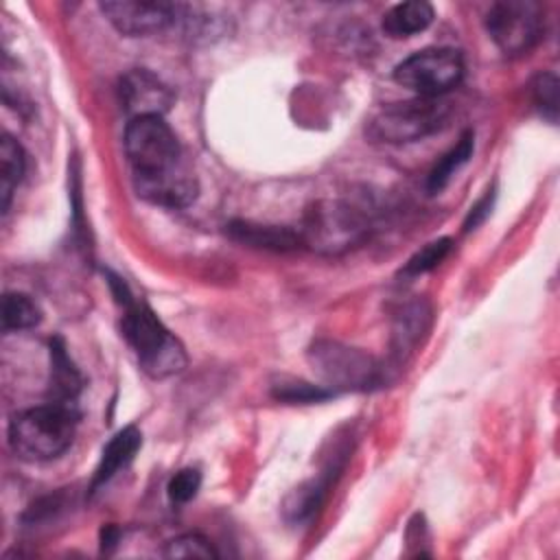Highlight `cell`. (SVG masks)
I'll return each instance as SVG.
<instances>
[{
    "label": "cell",
    "instance_id": "obj_24",
    "mask_svg": "<svg viewBox=\"0 0 560 560\" xmlns=\"http://www.w3.org/2000/svg\"><path fill=\"white\" fill-rule=\"evenodd\" d=\"M199 488H201V472L197 468H182L171 477L166 492H168L171 503L182 505V503H188L190 499H195Z\"/></svg>",
    "mask_w": 560,
    "mask_h": 560
},
{
    "label": "cell",
    "instance_id": "obj_10",
    "mask_svg": "<svg viewBox=\"0 0 560 560\" xmlns=\"http://www.w3.org/2000/svg\"><path fill=\"white\" fill-rule=\"evenodd\" d=\"M120 103L131 118L164 116L173 105L171 88L144 68L129 70L118 85Z\"/></svg>",
    "mask_w": 560,
    "mask_h": 560
},
{
    "label": "cell",
    "instance_id": "obj_4",
    "mask_svg": "<svg viewBox=\"0 0 560 560\" xmlns=\"http://www.w3.org/2000/svg\"><path fill=\"white\" fill-rule=\"evenodd\" d=\"M451 118V103L444 96H413L407 101L383 105L365 127V133L374 142L402 144L422 140L442 127Z\"/></svg>",
    "mask_w": 560,
    "mask_h": 560
},
{
    "label": "cell",
    "instance_id": "obj_13",
    "mask_svg": "<svg viewBox=\"0 0 560 560\" xmlns=\"http://www.w3.org/2000/svg\"><path fill=\"white\" fill-rule=\"evenodd\" d=\"M330 488V470L295 486L282 501V518L289 525H302L315 516Z\"/></svg>",
    "mask_w": 560,
    "mask_h": 560
},
{
    "label": "cell",
    "instance_id": "obj_16",
    "mask_svg": "<svg viewBox=\"0 0 560 560\" xmlns=\"http://www.w3.org/2000/svg\"><path fill=\"white\" fill-rule=\"evenodd\" d=\"M429 319H431V311L424 300H413L396 313L394 354L398 359H405V354H409L416 348V343L420 341V337L429 326Z\"/></svg>",
    "mask_w": 560,
    "mask_h": 560
},
{
    "label": "cell",
    "instance_id": "obj_22",
    "mask_svg": "<svg viewBox=\"0 0 560 560\" xmlns=\"http://www.w3.org/2000/svg\"><path fill=\"white\" fill-rule=\"evenodd\" d=\"M162 556L164 558H217V549L212 547V542L197 534V532H190V534H182V536H175L171 538L164 549H162Z\"/></svg>",
    "mask_w": 560,
    "mask_h": 560
},
{
    "label": "cell",
    "instance_id": "obj_12",
    "mask_svg": "<svg viewBox=\"0 0 560 560\" xmlns=\"http://www.w3.org/2000/svg\"><path fill=\"white\" fill-rule=\"evenodd\" d=\"M142 446V433L136 427L120 429L103 448L98 466L94 470L90 492H96L101 486H105L120 468H125Z\"/></svg>",
    "mask_w": 560,
    "mask_h": 560
},
{
    "label": "cell",
    "instance_id": "obj_7",
    "mask_svg": "<svg viewBox=\"0 0 560 560\" xmlns=\"http://www.w3.org/2000/svg\"><path fill=\"white\" fill-rule=\"evenodd\" d=\"M464 77V61L455 48H424L394 68V81L416 96H444Z\"/></svg>",
    "mask_w": 560,
    "mask_h": 560
},
{
    "label": "cell",
    "instance_id": "obj_14",
    "mask_svg": "<svg viewBox=\"0 0 560 560\" xmlns=\"http://www.w3.org/2000/svg\"><path fill=\"white\" fill-rule=\"evenodd\" d=\"M50 394L55 402H72L81 389V374L72 365L61 337L50 339Z\"/></svg>",
    "mask_w": 560,
    "mask_h": 560
},
{
    "label": "cell",
    "instance_id": "obj_2",
    "mask_svg": "<svg viewBox=\"0 0 560 560\" xmlns=\"http://www.w3.org/2000/svg\"><path fill=\"white\" fill-rule=\"evenodd\" d=\"M79 413L72 402H46L20 411L9 422V444L13 453L28 462L59 457L74 440Z\"/></svg>",
    "mask_w": 560,
    "mask_h": 560
},
{
    "label": "cell",
    "instance_id": "obj_19",
    "mask_svg": "<svg viewBox=\"0 0 560 560\" xmlns=\"http://www.w3.org/2000/svg\"><path fill=\"white\" fill-rule=\"evenodd\" d=\"M42 322L37 302L20 291H9L2 298V326L4 330H26Z\"/></svg>",
    "mask_w": 560,
    "mask_h": 560
},
{
    "label": "cell",
    "instance_id": "obj_18",
    "mask_svg": "<svg viewBox=\"0 0 560 560\" xmlns=\"http://www.w3.org/2000/svg\"><path fill=\"white\" fill-rule=\"evenodd\" d=\"M472 149H475V136H472V131H466V133L459 138V142H457L451 151H446V153L435 162V166L431 168V173H429V177H427V190H429V195L440 192V190L451 182V177L470 160Z\"/></svg>",
    "mask_w": 560,
    "mask_h": 560
},
{
    "label": "cell",
    "instance_id": "obj_17",
    "mask_svg": "<svg viewBox=\"0 0 560 560\" xmlns=\"http://www.w3.org/2000/svg\"><path fill=\"white\" fill-rule=\"evenodd\" d=\"M26 168V158L20 142L4 133L0 140V197H2V212L9 210L13 190L22 182Z\"/></svg>",
    "mask_w": 560,
    "mask_h": 560
},
{
    "label": "cell",
    "instance_id": "obj_21",
    "mask_svg": "<svg viewBox=\"0 0 560 560\" xmlns=\"http://www.w3.org/2000/svg\"><path fill=\"white\" fill-rule=\"evenodd\" d=\"M451 247H453V241H451L448 236L435 238V241L427 243L422 249H418V252L405 262V267L400 269V273L407 276V278H411V276H420V273H427V271L435 269V267L448 256Z\"/></svg>",
    "mask_w": 560,
    "mask_h": 560
},
{
    "label": "cell",
    "instance_id": "obj_5",
    "mask_svg": "<svg viewBox=\"0 0 560 560\" xmlns=\"http://www.w3.org/2000/svg\"><path fill=\"white\" fill-rule=\"evenodd\" d=\"M298 232L302 245L335 256L361 245L370 236V223L363 212L341 199H319L304 212Z\"/></svg>",
    "mask_w": 560,
    "mask_h": 560
},
{
    "label": "cell",
    "instance_id": "obj_25",
    "mask_svg": "<svg viewBox=\"0 0 560 560\" xmlns=\"http://www.w3.org/2000/svg\"><path fill=\"white\" fill-rule=\"evenodd\" d=\"M492 203H494V188L486 190V195L468 210V214H466V219H464V232H470V230H475L479 223H483L486 217H488L490 210H492Z\"/></svg>",
    "mask_w": 560,
    "mask_h": 560
},
{
    "label": "cell",
    "instance_id": "obj_15",
    "mask_svg": "<svg viewBox=\"0 0 560 560\" xmlns=\"http://www.w3.org/2000/svg\"><path fill=\"white\" fill-rule=\"evenodd\" d=\"M433 18H435V11L424 0L400 2V4H394L383 15V31L394 39L411 37L416 33H422L433 22Z\"/></svg>",
    "mask_w": 560,
    "mask_h": 560
},
{
    "label": "cell",
    "instance_id": "obj_1",
    "mask_svg": "<svg viewBox=\"0 0 560 560\" xmlns=\"http://www.w3.org/2000/svg\"><path fill=\"white\" fill-rule=\"evenodd\" d=\"M122 144L138 197L171 210L186 208L197 199V177L162 116L131 118Z\"/></svg>",
    "mask_w": 560,
    "mask_h": 560
},
{
    "label": "cell",
    "instance_id": "obj_9",
    "mask_svg": "<svg viewBox=\"0 0 560 560\" xmlns=\"http://www.w3.org/2000/svg\"><path fill=\"white\" fill-rule=\"evenodd\" d=\"M107 22L127 37H144L162 33L184 15L186 7L158 0H107L98 4Z\"/></svg>",
    "mask_w": 560,
    "mask_h": 560
},
{
    "label": "cell",
    "instance_id": "obj_23",
    "mask_svg": "<svg viewBox=\"0 0 560 560\" xmlns=\"http://www.w3.org/2000/svg\"><path fill=\"white\" fill-rule=\"evenodd\" d=\"M532 98L540 114L556 122L558 118V79L551 72H540L532 81Z\"/></svg>",
    "mask_w": 560,
    "mask_h": 560
},
{
    "label": "cell",
    "instance_id": "obj_11",
    "mask_svg": "<svg viewBox=\"0 0 560 560\" xmlns=\"http://www.w3.org/2000/svg\"><path fill=\"white\" fill-rule=\"evenodd\" d=\"M225 234L232 241L245 243L249 247L271 249V252H291L302 245L300 232L287 225H267L254 221H230L225 225Z\"/></svg>",
    "mask_w": 560,
    "mask_h": 560
},
{
    "label": "cell",
    "instance_id": "obj_20",
    "mask_svg": "<svg viewBox=\"0 0 560 560\" xmlns=\"http://www.w3.org/2000/svg\"><path fill=\"white\" fill-rule=\"evenodd\" d=\"M271 394L276 400L282 402H319L335 396V392H330L328 387L313 385L300 378H280L271 385Z\"/></svg>",
    "mask_w": 560,
    "mask_h": 560
},
{
    "label": "cell",
    "instance_id": "obj_3",
    "mask_svg": "<svg viewBox=\"0 0 560 560\" xmlns=\"http://www.w3.org/2000/svg\"><path fill=\"white\" fill-rule=\"evenodd\" d=\"M122 335L138 357L140 368L151 378H166L184 370L186 352L184 346L158 315L144 304H127L122 315Z\"/></svg>",
    "mask_w": 560,
    "mask_h": 560
},
{
    "label": "cell",
    "instance_id": "obj_6",
    "mask_svg": "<svg viewBox=\"0 0 560 560\" xmlns=\"http://www.w3.org/2000/svg\"><path fill=\"white\" fill-rule=\"evenodd\" d=\"M308 365L330 392L372 389L383 381L381 365L363 350L330 339H317L306 352Z\"/></svg>",
    "mask_w": 560,
    "mask_h": 560
},
{
    "label": "cell",
    "instance_id": "obj_8",
    "mask_svg": "<svg viewBox=\"0 0 560 560\" xmlns=\"http://www.w3.org/2000/svg\"><path fill=\"white\" fill-rule=\"evenodd\" d=\"M486 31L503 55H527L542 35V11L532 0L494 2L486 13Z\"/></svg>",
    "mask_w": 560,
    "mask_h": 560
}]
</instances>
